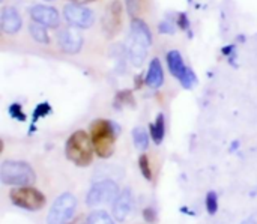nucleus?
<instances>
[{"mask_svg":"<svg viewBox=\"0 0 257 224\" xmlns=\"http://www.w3.org/2000/svg\"><path fill=\"white\" fill-rule=\"evenodd\" d=\"M50 105L48 104H41V105H38L36 107V110H35V113H33V121H38L39 118H42V116H45V115H48L50 113Z\"/></svg>","mask_w":257,"mask_h":224,"instance_id":"b1692460","label":"nucleus"},{"mask_svg":"<svg viewBox=\"0 0 257 224\" xmlns=\"http://www.w3.org/2000/svg\"><path fill=\"white\" fill-rule=\"evenodd\" d=\"M126 6H128L130 14L136 17L142 9V0H126Z\"/></svg>","mask_w":257,"mask_h":224,"instance_id":"5701e85b","label":"nucleus"},{"mask_svg":"<svg viewBox=\"0 0 257 224\" xmlns=\"http://www.w3.org/2000/svg\"><path fill=\"white\" fill-rule=\"evenodd\" d=\"M120 191L119 187L114 181L111 179H102L95 182L86 197V203L90 208H95L98 205H107V203H114L116 199L119 197Z\"/></svg>","mask_w":257,"mask_h":224,"instance_id":"39448f33","label":"nucleus"},{"mask_svg":"<svg viewBox=\"0 0 257 224\" xmlns=\"http://www.w3.org/2000/svg\"><path fill=\"white\" fill-rule=\"evenodd\" d=\"M167 65H169L170 72H172L176 78H179V77L184 74V71L188 68V66L184 63V59H182L181 53L176 51V50L167 53Z\"/></svg>","mask_w":257,"mask_h":224,"instance_id":"2eb2a0df","label":"nucleus"},{"mask_svg":"<svg viewBox=\"0 0 257 224\" xmlns=\"http://www.w3.org/2000/svg\"><path fill=\"white\" fill-rule=\"evenodd\" d=\"M131 211H133V193L130 188H125L113 203V215L117 221H125L126 217L131 214Z\"/></svg>","mask_w":257,"mask_h":224,"instance_id":"ddd939ff","label":"nucleus"},{"mask_svg":"<svg viewBox=\"0 0 257 224\" xmlns=\"http://www.w3.org/2000/svg\"><path fill=\"white\" fill-rule=\"evenodd\" d=\"M178 80L181 81V84H182L185 89H193V87L196 86V83H197V77H196V74L193 72L191 68H187V69L184 71V74H182Z\"/></svg>","mask_w":257,"mask_h":224,"instance_id":"aec40b11","label":"nucleus"},{"mask_svg":"<svg viewBox=\"0 0 257 224\" xmlns=\"http://www.w3.org/2000/svg\"><path fill=\"white\" fill-rule=\"evenodd\" d=\"M59 45L65 53L75 54L80 51V48L83 45V36L77 30V27H74V26L66 27L63 30H60V33H59Z\"/></svg>","mask_w":257,"mask_h":224,"instance_id":"9d476101","label":"nucleus"},{"mask_svg":"<svg viewBox=\"0 0 257 224\" xmlns=\"http://www.w3.org/2000/svg\"><path fill=\"white\" fill-rule=\"evenodd\" d=\"M30 35L39 44H48V41H50L48 33L45 30V26L41 24V23H38V21H33L30 24Z\"/></svg>","mask_w":257,"mask_h":224,"instance_id":"f3484780","label":"nucleus"},{"mask_svg":"<svg viewBox=\"0 0 257 224\" xmlns=\"http://www.w3.org/2000/svg\"><path fill=\"white\" fill-rule=\"evenodd\" d=\"M139 166H140V172L143 175V178L146 181H152V170H151V164L146 155H142L139 158Z\"/></svg>","mask_w":257,"mask_h":224,"instance_id":"4be33fe9","label":"nucleus"},{"mask_svg":"<svg viewBox=\"0 0 257 224\" xmlns=\"http://www.w3.org/2000/svg\"><path fill=\"white\" fill-rule=\"evenodd\" d=\"M163 83H164V72H163L161 62L158 59H152L146 75V84L152 89H158L163 86Z\"/></svg>","mask_w":257,"mask_h":224,"instance_id":"4468645a","label":"nucleus"},{"mask_svg":"<svg viewBox=\"0 0 257 224\" xmlns=\"http://www.w3.org/2000/svg\"><path fill=\"white\" fill-rule=\"evenodd\" d=\"M90 139L96 155L101 158H110L114 152V142H116L114 124L104 119H98L92 122Z\"/></svg>","mask_w":257,"mask_h":224,"instance_id":"7ed1b4c3","label":"nucleus"},{"mask_svg":"<svg viewBox=\"0 0 257 224\" xmlns=\"http://www.w3.org/2000/svg\"><path fill=\"white\" fill-rule=\"evenodd\" d=\"M21 17L15 8H3L2 15H0V26L2 30L8 35H15L21 29Z\"/></svg>","mask_w":257,"mask_h":224,"instance_id":"f8f14e48","label":"nucleus"},{"mask_svg":"<svg viewBox=\"0 0 257 224\" xmlns=\"http://www.w3.org/2000/svg\"><path fill=\"white\" fill-rule=\"evenodd\" d=\"M47 2H50V0H47Z\"/></svg>","mask_w":257,"mask_h":224,"instance_id":"c85d7f7f","label":"nucleus"},{"mask_svg":"<svg viewBox=\"0 0 257 224\" xmlns=\"http://www.w3.org/2000/svg\"><path fill=\"white\" fill-rule=\"evenodd\" d=\"M63 14L66 21L78 29H87L93 23V12L89 8H86L83 3H75V2L68 3L63 9Z\"/></svg>","mask_w":257,"mask_h":224,"instance_id":"6e6552de","label":"nucleus"},{"mask_svg":"<svg viewBox=\"0 0 257 224\" xmlns=\"http://www.w3.org/2000/svg\"><path fill=\"white\" fill-rule=\"evenodd\" d=\"M133 139H134V145H136L137 149H140V151H146L148 149V146H149V136H148L145 128H142V127L134 128Z\"/></svg>","mask_w":257,"mask_h":224,"instance_id":"a211bd4d","label":"nucleus"},{"mask_svg":"<svg viewBox=\"0 0 257 224\" xmlns=\"http://www.w3.org/2000/svg\"><path fill=\"white\" fill-rule=\"evenodd\" d=\"M93 151L95 149L92 139L83 130H78L74 134H71L65 146L66 158L78 167H86L92 163Z\"/></svg>","mask_w":257,"mask_h":224,"instance_id":"f257e3e1","label":"nucleus"},{"mask_svg":"<svg viewBox=\"0 0 257 224\" xmlns=\"http://www.w3.org/2000/svg\"><path fill=\"white\" fill-rule=\"evenodd\" d=\"M143 218H145V221H148V223H154V221L157 220V214H155V211H154L152 208H146V209L143 211Z\"/></svg>","mask_w":257,"mask_h":224,"instance_id":"a878e982","label":"nucleus"},{"mask_svg":"<svg viewBox=\"0 0 257 224\" xmlns=\"http://www.w3.org/2000/svg\"><path fill=\"white\" fill-rule=\"evenodd\" d=\"M152 44V35L148 24L139 18L131 21V44H130V60L134 66H142L148 54V48Z\"/></svg>","mask_w":257,"mask_h":224,"instance_id":"f03ea898","label":"nucleus"},{"mask_svg":"<svg viewBox=\"0 0 257 224\" xmlns=\"http://www.w3.org/2000/svg\"><path fill=\"white\" fill-rule=\"evenodd\" d=\"M30 15L33 18V21H38L44 26L48 27H57L60 23L59 14L54 8L51 6H45V5H35L30 9Z\"/></svg>","mask_w":257,"mask_h":224,"instance_id":"9b49d317","label":"nucleus"},{"mask_svg":"<svg viewBox=\"0 0 257 224\" xmlns=\"http://www.w3.org/2000/svg\"><path fill=\"white\" fill-rule=\"evenodd\" d=\"M206 209L211 215L217 214L218 211V196L215 191H209L206 194Z\"/></svg>","mask_w":257,"mask_h":224,"instance_id":"412c9836","label":"nucleus"},{"mask_svg":"<svg viewBox=\"0 0 257 224\" xmlns=\"http://www.w3.org/2000/svg\"><path fill=\"white\" fill-rule=\"evenodd\" d=\"M179 26H181V29H188V20L184 14L179 17Z\"/></svg>","mask_w":257,"mask_h":224,"instance_id":"bb28decb","label":"nucleus"},{"mask_svg":"<svg viewBox=\"0 0 257 224\" xmlns=\"http://www.w3.org/2000/svg\"><path fill=\"white\" fill-rule=\"evenodd\" d=\"M0 179L5 185L27 187L36 179L33 169L24 161H3L0 167Z\"/></svg>","mask_w":257,"mask_h":224,"instance_id":"20e7f679","label":"nucleus"},{"mask_svg":"<svg viewBox=\"0 0 257 224\" xmlns=\"http://www.w3.org/2000/svg\"><path fill=\"white\" fill-rule=\"evenodd\" d=\"M151 136H152V140L155 142V145L163 143L164 136H166V119H164L163 113H160L155 118V122L151 125Z\"/></svg>","mask_w":257,"mask_h":224,"instance_id":"dca6fc26","label":"nucleus"},{"mask_svg":"<svg viewBox=\"0 0 257 224\" xmlns=\"http://www.w3.org/2000/svg\"><path fill=\"white\" fill-rule=\"evenodd\" d=\"M122 29V5L119 0H111L102 17V30L107 38H114Z\"/></svg>","mask_w":257,"mask_h":224,"instance_id":"1a4fd4ad","label":"nucleus"},{"mask_svg":"<svg viewBox=\"0 0 257 224\" xmlns=\"http://www.w3.org/2000/svg\"><path fill=\"white\" fill-rule=\"evenodd\" d=\"M71 2H75V3H89V2H93V0H71Z\"/></svg>","mask_w":257,"mask_h":224,"instance_id":"cd10ccee","label":"nucleus"},{"mask_svg":"<svg viewBox=\"0 0 257 224\" xmlns=\"http://www.w3.org/2000/svg\"><path fill=\"white\" fill-rule=\"evenodd\" d=\"M9 111H11V116L15 118V119H18V121H24L26 119V116L21 113V107L18 104H12L11 108H9Z\"/></svg>","mask_w":257,"mask_h":224,"instance_id":"393cba45","label":"nucleus"},{"mask_svg":"<svg viewBox=\"0 0 257 224\" xmlns=\"http://www.w3.org/2000/svg\"><path fill=\"white\" fill-rule=\"evenodd\" d=\"M77 199L71 193L60 194L50 208L47 215V224H66L74 215Z\"/></svg>","mask_w":257,"mask_h":224,"instance_id":"423d86ee","label":"nucleus"},{"mask_svg":"<svg viewBox=\"0 0 257 224\" xmlns=\"http://www.w3.org/2000/svg\"><path fill=\"white\" fill-rule=\"evenodd\" d=\"M86 224H114V221L105 211H93L87 217Z\"/></svg>","mask_w":257,"mask_h":224,"instance_id":"6ab92c4d","label":"nucleus"},{"mask_svg":"<svg viewBox=\"0 0 257 224\" xmlns=\"http://www.w3.org/2000/svg\"><path fill=\"white\" fill-rule=\"evenodd\" d=\"M11 202L26 211H39L45 205V197L41 191L32 187H18L9 194Z\"/></svg>","mask_w":257,"mask_h":224,"instance_id":"0eeeda50","label":"nucleus"}]
</instances>
